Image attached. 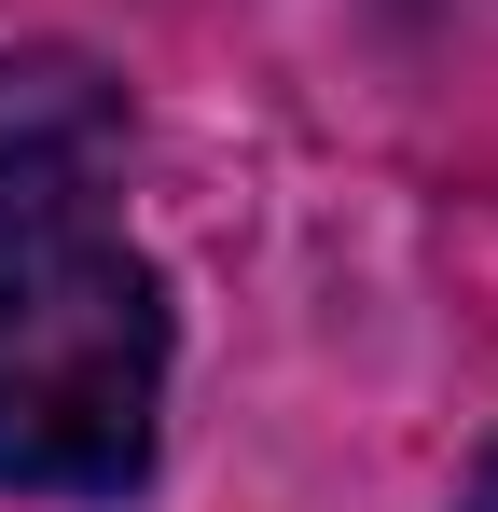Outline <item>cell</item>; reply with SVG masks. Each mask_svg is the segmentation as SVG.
<instances>
[{"label":"cell","instance_id":"obj_1","mask_svg":"<svg viewBox=\"0 0 498 512\" xmlns=\"http://www.w3.org/2000/svg\"><path fill=\"white\" fill-rule=\"evenodd\" d=\"M166 291L111 194H0V485L111 499L153 471Z\"/></svg>","mask_w":498,"mask_h":512},{"label":"cell","instance_id":"obj_3","mask_svg":"<svg viewBox=\"0 0 498 512\" xmlns=\"http://www.w3.org/2000/svg\"><path fill=\"white\" fill-rule=\"evenodd\" d=\"M457 512H498V457H485V471H471V499H457Z\"/></svg>","mask_w":498,"mask_h":512},{"label":"cell","instance_id":"obj_2","mask_svg":"<svg viewBox=\"0 0 498 512\" xmlns=\"http://www.w3.org/2000/svg\"><path fill=\"white\" fill-rule=\"evenodd\" d=\"M125 167V84L70 42L0 56V194H111Z\"/></svg>","mask_w":498,"mask_h":512}]
</instances>
